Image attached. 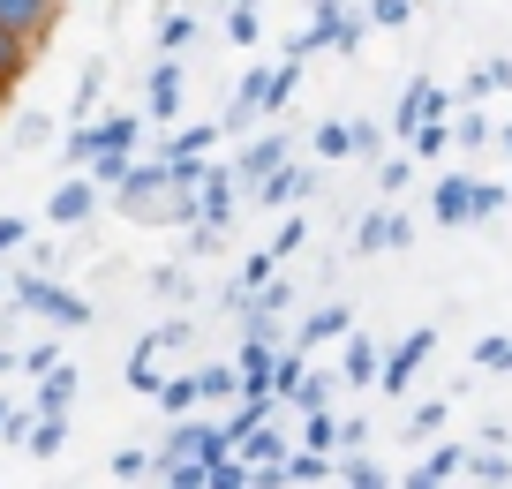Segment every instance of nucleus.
<instances>
[{
	"instance_id": "nucleus-1",
	"label": "nucleus",
	"mask_w": 512,
	"mask_h": 489,
	"mask_svg": "<svg viewBox=\"0 0 512 489\" xmlns=\"http://www.w3.org/2000/svg\"><path fill=\"white\" fill-rule=\"evenodd\" d=\"M430 347H437V332H407V339H400V347L384 354V369H377V384H384V392H407V377H415V369H422V354H430Z\"/></svg>"
},
{
	"instance_id": "nucleus-2",
	"label": "nucleus",
	"mask_w": 512,
	"mask_h": 489,
	"mask_svg": "<svg viewBox=\"0 0 512 489\" xmlns=\"http://www.w3.org/2000/svg\"><path fill=\"white\" fill-rule=\"evenodd\" d=\"M256 196L264 204H302V196H317V174L309 166H272V174L256 181Z\"/></svg>"
},
{
	"instance_id": "nucleus-3",
	"label": "nucleus",
	"mask_w": 512,
	"mask_h": 489,
	"mask_svg": "<svg viewBox=\"0 0 512 489\" xmlns=\"http://www.w3.org/2000/svg\"><path fill=\"white\" fill-rule=\"evenodd\" d=\"M430 113H445V91H437V83H407V98H400V113H392V128H400V136H415Z\"/></svg>"
},
{
	"instance_id": "nucleus-4",
	"label": "nucleus",
	"mask_w": 512,
	"mask_h": 489,
	"mask_svg": "<svg viewBox=\"0 0 512 489\" xmlns=\"http://www.w3.org/2000/svg\"><path fill=\"white\" fill-rule=\"evenodd\" d=\"M174 113H181V68L159 61L151 68V121H174Z\"/></svg>"
},
{
	"instance_id": "nucleus-5",
	"label": "nucleus",
	"mask_w": 512,
	"mask_h": 489,
	"mask_svg": "<svg viewBox=\"0 0 512 489\" xmlns=\"http://www.w3.org/2000/svg\"><path fill=\"white\" fill-rule=\"evenodd\" d=\"M272 166H287V136H256L249 151H241V181H264Z\"/></svg>"
},
{
	"instance_id": "nucleus-6",
	"label": "nucleus",
	"mask_w": 512,
	"mask_h": 489,
	"mask_svg": "<svg viewBox=\"0 0 512 489\" xmlns=\"http://www.w3.org/2000/svg\"><path fill=\"white\" fill-rule=\"evenodd\" d=\"M91 204H98V181H68V189L61 196H53V219H61V226H76V219H91Z\"/></svg>"
},
{
	"instance_id": "nucleus-7",
	"label": "nucleus",
	"mask_w": 512,
	"mask_h": 489,
	"mask_svg": "<svg viewBox=\"0 0 512 489\" xmlns=\"http://www.w3.org/2000/svg\"><path fill=\"white\" fill-rule=\"evenodd\" d=\"M196 219H204V226L234 219V181H226V174H204V204H196Z\"/></svg>"
},
{
	"instance_id": "nucleus-8",
	"label": "nucleus",
	"mask_w": 512,
	"mask_h": 489,
	"mask_svg": "<svg viewBox=\"0 0 512 489\" xmlns=\"http://www.w3.org/2000/svg\"><path fill=\"white\" fill-rule=\"evenodd\" d=\"M23 294H31V309H46V316H61V324H83V301L76 294H61V286H23Z\"/></svg>"
},
{
	"instance_id": "nucleus-9",
	"label": "nucleus",
	"mask_w": 512,
	"mask_h": 489,
	"mask_svg": "<svg viewBox=\"0 0 512 489\" xmlns=\"http://www.w3.org/2000/svg\"><path fill=\"white\" fill-rule=\"evenodd\" d=\"M0 23H8V31H46L53 0H0Z\"/></svg>"
},
{
	"instance_id": "nucleus-10",
	"label": "nucleus",
	"mask_w": 512,
	"mask_h": 489,
	"mask_svg": "<svg viewBox=\"0 0 512 489\" xmlns=\"http://www.w3.org/2000/svg\"><path fill=\"white\" fill-rule=\"evenodd\" d=\"M437 219H445V226H467V219H475V211H467V181H460V174L437 181Z\"/></svg>"
},
{
	"instance_id": "nucleus-11",
	"label": "nucleus",
	"mask_w": 512,
	"mask_h": 489,
	"mask_svg": "<svg viewBox=\"0 0 512 489\" xmlns=\"http://www.w3.org/2000/svg\"><path fill=\"white\" fill-rule=\"evenodd\" d=\"M460 467H467V452H460V444H437V452L422 459V474H415V482H452Z\"/></svg>"
},
{
	"instance_id": "nucleus-12",
	"label": "nucleus",
	"mask_w": 512,
	"mask_h": 489,
	"mask_svg": "<svg viewBox=\"0 0 512 489\" xmlns=\"http://www.w3.org/2000/svg\"><path fill=\"white\" fill-rule=\"evenodd\" d=\"M302 377H309V369H302V347H294V354H272V392H279V399L302 392Z\"/></svg>"
},
{
	"instance_id": "nucleus-13",
	"label": "nucleus",
	"mask_w": 512,
	"mask_h": 489,
	"mask_svg": "<svg viewBox=\"0 0 512 489\" xmlns=\"http://www.w3.org/2000/svg\"><path fill=\"white\" fill-rule=\"evenodd\" d=\"M241 444H249V459H256V467H279V459H287V444H279V429H264V422H256V429H249V437H241Z\"/></svg>"
},
{
	"instance_id": "nucleus-14",
	"label": "nucleus",
	"mask_w": 512,
	"mask_h": 489,
	"mask_svg": "<svg viewBox=\"0 0 512 489\" xmlns=\"http://www.w3.org/2000/svg\"><path fill=\"white\" fill-rule=\"evenodd\" d=\"M339 332H347V309H317L302 324V347H324V339H339Z\"/></svg>"
},
{
	"instance_id": "nucleus-15",
	"label": "nucleus",
	"mask_w": 512,
	"mask_h": 489,
	"mask_svg": "<svg viewBox=\"0 0 512 489\" xmlns=\"http://www.w3.org/2000/svg\"><path fill=\"white\" fill-rule=\"evenodd\" d=\"M226 38H234V46H256V0H234V16H226Z\"/></svg>"
},
{
	"instance_id": "nucleus-16",
	"label": "nucleus",
	"mask_w": 512,
	"mask_h": 489,
	"mask_svg": "<svg viewBox=\"0 0 512 489\" xmlns=\"http://www.w3.org/2000/svg\"><path fill=\"white\" fill-rule=\"evenodd\" d=\"M377 369H384V354L369 347V339H354V354H347V377H354V384H377Z\"/></svg>"
},
{
	"instance_id": "nucleus-17",
	"label": "nucleus",
	"mask_w": 512,
	"mask_h": 489,
	"mask_svg": "<svg viewBox=\"0 0 512 489\" xmlns=\"http://www.w3.org/2000/svg\"><path fill=\"white\" fill-rule=\"evenodd\" d=\"M354 249H392V219H384V211H369V219L354 226Z\"/></svg>"
},
{
	"instance_id": "nucleus-18",
	"label": "nucleus",
	"mask_w": 512,
	"mask_h": 489,
	"mask_svg": "<svg viewBox=\"0 0 512 489\" xmlns=\"http://www.w3.org/2000/svg\"><path fill=\"white\" fill-rule=\"evenodd\" d=\"M264 279H279V256H272V249H264V256H249L234 286H241V294H256V286H264Z\"/></svg>"
},
{
	"instance_id": "nucleus-19",
	"label": "nucleus",
	"mask_w": 512,
	"mask_h": 489,
	"mask_svg": "<svg viewBox=\"0 0 512 489\" xmlns=\"http://www.w3.org/2000/svg\"><path fill=\"white\" fill-rule=\"evenodd\" d=\"M211 136H219V128H181V136L166 143V158H204V151H211Z\"/></svg>"
},
{
	"instance_id": "nucleus-20",
	"label": "nucleus",
	"mask_w": 512,
	"mask_h": 489,
	"mask_svg": "<svg viewBox=\"0 0 512 489\" xmlns=\"http://www.w3.org/2000/svg\"><path fill=\"white\" fill-rule=\"evenodd\" d=\"M136 143V121H106V128H91V151H128Z\"/></svg>"
},
{
	"instance_id": "nucleus-21",
	"label": "nucleus",
	"mask_w": 512,
	"mask_h": 489,
	"mask_svg": "<svg viewBox=\"0 0 512 489\" xmlns=\"http://www.w3.org/2000/svg\"><path fill=\"white\" fill-rule=\"evenodd\" d=\"M196 392H204V399H234V392H241V369H204V377H196Z\"/></svg>"
},
{
	"instance_id": "nucleus-22",
	"label": "nucleus",
	"mask_w": 512,
	"mask_h": 489,
	"mask_svg": "<svg viewBox=\"0 0 512 489\" xmlns=\"http://www.w3.org/2000/svg\"><path fill=\"white\" fill-rule=\"evenodd\" d=\"M317 158H354V143H347V121H324V128H317Z\"/></svg>"
},
{
	"instance_id": "nucleus-23",
	"label": "nucleus",
	"mask_w": 512,
	"mask_h": 489,
	"mask_svg": "<svg viewBox=\"0 0 512 489\" xmlns=\"http://www.w3.org/2000/svg\"><path fill=\"white\" fill-rule=\"evenodd\" d=\"M196 399H204V392H196V377H174V384H159V407H174V414H189Z\"/></svg>"
},
{
	"instance_id": "nucleus-24",
	"label": "nucleus",
	"mask_w": 512,
	"mask_h": 489,
	"mask_svg": "<svg viewBox=\"0 0 512 489\" xmlns=\"http://www.w3.org/2000/svg\"><path fill=\"white\" fill-rule=\"evenodd\" d=\"M16 68H23V31L0 23V83H16Z\"/></svg>"
},
{
	"instance_id": "nucleus-25",
	"label": "nucleus",
	"mask_w": 512,
	"mask_h": 489,
	"mask_svg": "<svg viewBox=\"0 0 512 489\" xmlns=\"http://www.w3.org/2000/svg\"><path fill=\"white\" fill-rule=\"evenodd\" d=\"M497 204H505V189H497V181H467V211H475V219H490Z\"/></svg>"
},
{
	"instance_id": "nucleus-26",
	"label": "nucleus",
	"mask_w": 512,
	"mask_h": 489,
	"mask_svg": "<svg viewBox=\"0 0 512 489\" xmlns=\"http://www.w3.org/2000/svg\"><path fill=\"white\" fill-rule=\"evenodd\" d=\"M68 392H76V377H68V369H53V377H46V392H38V407H46V414H61V407H68Z\"/></svg>"
},
{
	"instance_id": "nucleus-27",
	"label": "nucleus",
	"mask_w": 512,
	"mask_h": 489,
	"mask_svg": "<svg viewBox=\"0 0 512 489\" xmlns=\"http://www.w3.org/2000/svg\"><path fill=\"white\" fill-rule=\"evenodd\" d=\"M407 16H415V0H369V23H392V31H400Z\"/></svg>"
},
{
	"instance_id": "nucleus-28",
	"label": "nucleus",
	"mask_w": 512,
	"mask_h": 489,
	"mask_svg": "<svg viewBox=\"0 0 512 489\" xmlns=\"http://www.w3.org/2000/svg\"><path fill=\"white\" fill-rule=\"evenodd\" d=\"M189 38H196V23H189V16H166V23H159V46H166V53H181Z\"/></svg>"
},
{
	"instance_id": "nucleus-29",
	"label": "nucleus",
	"mask_w": 512,
	"mask_h": 489,
	"mask_svg": "<svg viewBox=\"0 0 512 489\" xmlns=\"http://www.w3.org/2000/svg\"><path fill=\"white\" fill-rule=\"evenodd\" d=\"M415 151H422V158H437V151H445V128H437V113L415 128Z\"/></svg>"
},
{
	"instance_id": "nucleus-30",
	"label": "nucleus",
	"mask_w": 512,
	"mask_h": 489,
	"mask_svg": "<svg viewBox=\"0 0 512 489\" xmlns=\"http://www.w3.org/2000/svg\"><path fill=\"white\" fill-rule=\"evenodd\" d=\"M339 474H347L354 489H377V482H384V467H369V459H347V467H339Z\"/></svg>"
},
{
	"instance_id": "nucleus-31",
	"label": "nucleus",
	"mask_w": 512,
	"mask_h": 489,
	"mask_svg": "<svg viewBox=\"0 0 512 489\" xmlns=\"http://www.w3.org/2000/svg\"><path fill=\"white\" fill-rule=\"evenodd\" d=\"M324 474H332L324 459H287V482H324Z\"/></svg>"
},
{
	"instance_id": "nucleus-32",
	"label": "nucleus",
	"mask_w": 512,
	"mask_h": 489,
	"mask_svg": "<svg viewBox=\"0 0 512 489\" xmlns=\"http://www.w3.org/2000/svg\"><path fill=\"white\" fill-rule=\"evenodd\" d=\"M377 136H384L377 121H347V143H354V151H377Z\"/></svg>"
},
{
	"instance_id": "nucleus-33",
	"label": "nucleus",
	"mask_w": 512,
	"mask_h": 489,
	"mask_svg": "<svg viewBox=\"0 0 512 489\" xmlns=\"http://www.w3.org/2000/svg\"><path fill=\"white\" fill-rule=\"evenodd\" d=\"M302 234H309V226H302V219H287V226H279V234H272V256H287V249H302Z\"/></svg>"
},
{
	"instance_id": "nucleus-34",
	"label": "nucleus",
	"mask_w": 512,
	"mask_h": 489,
	"mask_svg": "<svg viewBox=\"0 0 512 489\" xmlns=\"http://www.w3.org/2000/svg\"><path fill=\"white\" fill-rule=\"evenodd\" d=\"M16 241H23V226H16V219H0V249H16Z\"/></svg>"
},
{
	"instance_id": "nucleus-35",
	"label": "nucleus",
	"mask_w": 512,
	"mask_h": 489,
	"mask_svg": "<svg viewBox=\"0 0 512 489\" xmlns=\"http://www.w3.org/2000/svg\"><path fill=\"white\" fill-rule=\"evenodd\" d=\"M505 151H512V128H505Z\"/></svg>"
}]
</instances>
